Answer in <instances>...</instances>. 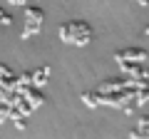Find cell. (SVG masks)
Segmentation results:
<instances>
[{
  "label": "cell",
  "mask_w": 149,
  "mask_h": 139,
  "mask_svg": "<svg viewBox=\"0 0 149 139\" xmlns=\"http://www.w3.org/2000/svg\"><path fill=\"white\" fill-rule=\"evenodd\" d=\"M10 22H13V17L8 15V13L3 10V8H0V27H5V25H10Z\"/></svg>",
  "instance_id": "obj_4"
},
{
  "label": "cell",
  "mask_w": 149,
  "mask_h": 139,
  "mask_svg": "<svg viewBox=\"0 0 149 139\" xmlns=\"http://www.w3.org/2000/svg\"><path fill=\"white\" fill-rule=\"evenodd\" d=\"M47 77H50V70L47 67H40L37 72H32V85H35V87H42Z\"/></svg>",
  "instance_id": "obj_3"
},
{
  "label": "cell",
  "mask_w": 149,
  "mask_h": 139,
  "mask_svg": "<svg viewBox=\"0 0 149 139\" xmlns=\"http://www.w3.org/2000/svg\"><path fill=\"white\" fill-rule=\"evenodd\" d=\"M60 38L65 42H72V45H85V42H90L92 32L85 22H70V25L60 27Z\"/></svg>",
  "instance_id": "obj_1"
},
{
  "label": "cell",
  "mask_w": 149,
  "mask_h": 139,
  "mask_svg": "<svg viewBox=\"0 0 149 139\" xmlns=\"http://www.w3.org/2000/svg\"><path fill=\"white\" fill-rule=\"evenodd\" d=\"M42 17H45V13L40 10V8H35V5H27V8H25V20H27V22L40 25V22H42Z\"/></svg>",
  "instance_id": "obj_2"
}]
</instances>
